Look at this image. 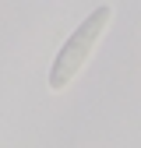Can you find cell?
Instances as JSON below:
<instances>
[{"label":"cell","mask_w":141,"mask_h":148,"mask_svg":"<svg viewBox=\"0 0 141 148\" xmlns=\"http://www.w3.org/2000/svg\"><path fill=\"white\" fill-rule=\"evenodd\" d=\"M110 21H113V7H110V4H99L92 14H85V21L64 39V46L57 49V57H53L49 78H46L53 92H60L88 60H92V53H95V46H99V39H102V32L110 28Z\"/></svg>","instance_id":"cell-1"}]
</instances>
